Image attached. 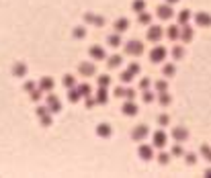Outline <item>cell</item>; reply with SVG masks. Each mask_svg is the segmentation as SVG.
Listing matches in <instances>:
<instances>
[{
    "label": "cell",
    "instance_id": "6da1fadb",
    "mask_svg": "<svg viewBox=\"0 0 211 178\" xmlns=\"http://www.w3.org/2000/svg\"><path fill=\"white\" fill-rule=\"evenodd\" d=\"M197 21H199L201 25H209L211 23V19L207 16V14H199V16H197Z\"/></svg>",
    "mask_w": 211,
    "mask_h": 178
}]
</instances>
